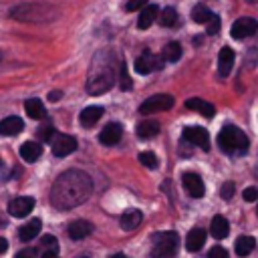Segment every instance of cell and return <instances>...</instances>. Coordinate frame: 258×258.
Here are the masks:
<instances>
[{
    "label": "cell",
    "mask_w": 258,
    "mask_h": 258,
    "mask_svg": "<svg viewBox=\"0 0 258 258\" xmlns=\"http://www.w3.org/2000/svg\"><path fill=\"white\" fill-rule=\"evenodd\" d=\"M93 191L91 177L81 169H69L60 173L50 187V204L56 210H71L83 204Z\"/></svg>",
    "instance_id": "obj_1"
},
{
    "label": "cell",
    "mask_w": 258,
    "mask_h": 258,
    "mask_svg": "<svg viewBox=\"0 0 258 258\" xmlns=\"http://www.w3.org/2000/svg\"><path fill=\"white\" fill-rule=\"evenodd\" d=\"M113 52L109 48H103L95 54L91 69H89V79H87V91L89 95H103L111 89L115 81V69H113Z\"/></svg>",
    "instance_id": "obj_2"
},
{
    "label": "cell",
    "mask_w": 258,
    "mask_h": 258,
    "mask_svg": "<svg viewBox=\"0 0 258 258\" xmlns=\"http://www.w3.org/2000/svg\"><path fill=\"white\" fill-rule=\"evenodd\" d=\"M218 145L226 153H236V151L246 153L248 151V137L236 125H224L220 135H218Z\"/></svg>",
    "instance_id": "obj_3"
},
{
    "label": "cell",
    "mask_w": 258,
    "mask_h": 258,
    "mask_svg": "<svg viewBox=\"0 0 258 258\" xmlns=\"http://www.w3.org/2000/svg\"><path fill=\"white\" fill-rule=\"evenodd\" d=\"M179 246V238L175 232H157L153 236V258H173Z\"/></svg>",
    "instance_id": "obj_4"
},
{
    "label": "cell",
    "mask_w": 258,
    "mask_h": 258,
    "mask_svg": "<svg viewBox=\"0 0 258 258\" xmlns=\"http://www.w3.org/2000/svg\"><path fill=\"white\" fill-rule=\"evenodd\" d=\"M12 16L18 20H26V22H44V20H50L54 14H50V6L22 4L12 10Z\"/></svg>",
    "instance_id": "obj_5"
},
{
    "label": "cell",
    "mask_w": 258,
    "mask_h": 258,
    "mask_svg": "<svg viewBox=\"0 0 258 258\" xmlns=\"http://www.w3.org/2000/svg\"><path fill=\"white\" fill-rule=\"evenodd\" d=\"M173 97L167 95V93H157V95H151L147 97L141 107H139V113L141 115H151V113H159V111H169L173 107Z\"/></svg>",
    "instance_id": "obj_6"
},
{
    "label": "cell",
    "mask_w": 258,
    "mask_h": 258,
    "mask_svg": "<svg viewBox=\"0 0 258 258\" xmlns=\"http://www.w3.org/2000/svg\"><path fill=\"white\" fill-rule=\"evenodd\" d=\"M163 54H151L149 50H143L139 56H137V60H135V71L139 73V75H149L151 71H155V69H161L163 67Z\"/></svg>",
    "instance_id": "obj_7"
},
{
    "label": "cell",
    "mask_w": 258,
    "mask_h": 258,
    "mask_svg": "<svg viewBox=\"0 0 258 258\" xmlns=\"http://www.w3.org/2000/svg\"><path fill=\"white\" fill-rule=\"evenodd\" d=\"M256 28H258V22H256L254 18H250V16H242V18H238V20L232 24L230 34H232V38H246V36L254 34Z\"/></svg>",
    "instance_id": "obj_8"
},
{
    "label": "cell",
    "mask_w": 258,
    "mask_h": 258,
    "mask_svg": "<svg viewBox=\"0 0 258 258\" xmlns=\"http://www.w3.org/2000/svg\"><path fill=\"white\" fill-rule=\"evenodd\" d=\"M181 135H183V139L189 141L191 145H198V147H202L204 151L210 149V135H208V131H206L204 127H185Z\"/></svg>",
    "instance_id": "obj_9"
},
{
    "label": "cell",
    "mask_w": 258,
    "mask_h": 258,
    "mask_svg": "<svg viewBox=\"0 0 258 258\" xmlns=\"http://www.w3.org/2000/svg\"><path fill=\"white\" fill-rule=\"evenodd\" d=\"M77 149V139L73 135H54L52 139V153L56 157H67Z\"/></svg>",
    "instance_id": "obj_10"
},
{
    "label": "cell",
    "mask_w": 258,
    "mask_h": 258,
    "mask_svg": "<svg viewBox=\"0 0 258 258\" xmlns=\"http://www.w3.org/2000/svg\"><path fill=\"white\" fill-rule=\"evenodd\" d=\"M34 198H28V196H20V198H14L10 204H8V214L14 216V218H24L32 212L34 208Z\"/></svg>",
    "instance_id": "obj_11"
},
{
    "label": "cell",
    "mask_w": 258,
    "mask_h": 258,
    "mask_svg": "<svg viewBox=\"0 0 258 258\" xmlns=\"http://www.w3.org/2000/svg\"><path fill=\"white\" fill-rule=\"evenodd\" d=\"M181 183H183L185 191H187L191 198H202V196L206 194L204 181H202V177H200L198 173H191V171L183 173V175H181Z\"/></svg>",
    "instance_id": "obj_12"
},
{
    "label": "cell",
    "mask_w": 258,
    "mask_h": 258,
    "mask_svg": "<svg viewBox=\"0 0 258 258\" xmlns=\"http://www.w3.org/2000/svg\"><path fill=\"white\" fill-rule=\"evenodd\" d=\"M121 135H123L121 123H107V125L101 129V133H99V141H101L103 145H115V143H119Z\"/></svg>",
    "instance_id": "obj_13"
},
{
    "label": "cell",
    "mask_w": 258,
    "mask_h": 258,
    "mask_svg": "<svg viewBox=\"0 0 258 258\" xmlns=\"http://www.w3.org/2000/svg\"><path fill=\"white\" fill-rule=\"evenodd\" d=\"M93 230H95V226L91 222H87V220H75V222L69 224V230L67 232H69V236L73 240H83V238L91 236Z\"/></svg>",
    "instance_id": "obj_14"
},
{
    "label": "cell",
    "mask_w": 258,
    "mask_h": 258,
    "mask_svg": "<svg viewBox=\"0 0 258 258\" xmlns=\"http://www.w3.org/2000/svg\"><path fill=\"white\" fill-rule=\"evenodd\" d=\"M232 67H234V50L230 46H224L218 54V73H220V77L226 79L230 75Z\"/></svg>",
    "instance_id": "obj_15"
},
{
    "label": "cell",
    "mask_w": 258,
    "mask_h": 258,
    "mask_svg": "<svg viewBox=\"0 0 258 258\" xmlns=\"http://www.w3.org/2000/svg\"><path fill=\"white\" fill-rule=\"evenodd\" d=\"M101 117H103V107H99V105H89V107H85V109L81 111L79 121H81L83 127L89 129V127H93Z\"/></svg>",
    "instance_id": "obj_16"
},
{
    "label": "cell",
    "mask_w": 258,
    "mask_h": 258,
    "mask_svg": "<svg viewBox=\"0 0 258 258\" xmlns=\"http://www.w3.org/2000/svg\"><path fill=\"white\" fill-rule=\"evenodd\" d=\"M157 16H159V8H157L155 4H149V6L141 8V12H139V18H137V28H139V30H145V28H149Z\"/></svg>",
    "instance_id": "obj_17"
},
{
    "label": "cell",
    "mask_w": 258,
    "mask_h": 258,
    "mask_svg": "<svg viewBox=\"0 0 258 258\" xmlns=\"http://www.w3.org/2000/svg\"><path fill=\"white\" fill-rule=\"evenodd\" d=\"M185 107L187 109H191V111H198V113H202L204 117H214L216 115V107L212 105V103H208V101H204V99H198V97H194V99H187L185 101Z\"/></svg>",
    "instance_id": "obj_18"
},
{
    "label": "cell",
    "mask_w": 258,
    "mask_h": 258,
    "mask_svg": "<svg viewBox=\"0 0 258 258\" xmlns=\"http://www.w3.org/2000/svg\"><path fill=\"white\" fill-rule=\"evenodd\" d=\"M40 226H42V222H40L38 218H32L30 222H26V224L18 230V238H20L22 242H30L32 238H36V236L40 234Z\"/></svg>",
    "instance_id": "obj_19"
},
{
    "label": "cell",
    "mask_w": 258,
    "mask_h": 258,
    "mask_svg": "<svg viewBox=\"0 0 258 258\" xmlns=\"http://www.w3.org/2000/svg\"><path fill=\"white\" fill-rule=\"evenodd\" d=\"M204 242H206V230L204 228H194V230H189V234L185 238V248L189 252H198L204 246Z\"/></svg>",
    "instance_id": "obj_20"
},
{
    "label": "cell",
    "mask_w": 258,
    "mask_h": 258,
    "mask_svg": "<svg viewBox=\"0 0 258 258\" xmlns=\"http://www.w3.org/2000/svg\"><path fill=\"white\" fill-rule=\"evenodd\" d=\"M22 127H24V123L20 117H14V115L6 117L0 121V135H16L22 131Z\"/></svg>",
    "instance_id": "obj_21"
},
{
    "label": "cell",
    "mask_w": 258,
    "mask_h": 258,
    "mask_svg": "<svg viewBox=\"0 0 258 258\" xmlns=\"http://www.w3.org/2000/svg\"><path fill=\"white\" fill-rule=\"evenodd\" d=\"M159 123L157 121H153V119H145V121H139V125H137V135L141 137V139H151V137H155L157 133H159Z\"/></svg>",
    "instance_id": "obj_22"
},
{
    "label": "cell",
    "mask_w": 258,
    "mask_h": 258,
    "mask_svg": "<svg viewBox=\"0 0 258 258\" xmlns=\"http://www.w3.org/2000/svg\"><path fill=\"white\" fill-rule=\"evenodd\" d=\"M40 153H42V147H40V143H36V141H26V143L20 145V155H22V159L28 161V163L36 161V159L40 157Z\"/></svg>",
    "instance_id": "obj_23"
},
{
    "label": "cell",
    "mask_w": 258,
    "mask_h": 258,
    "mask_svg": "<svg viewBox=\"0 0 258 258\" xmlns=\"http://www.w3.org/2000/svg\"><path fill=\"white\" fill-rule=\"evenodd\" d=\"M228 232H230L228 220H226L224 216H214V220H212V224H210V234H212L214 238L222 240V238L228 236Z\"/></svg>",
    "instance_id": "obj_24"
},
{
    "label": "cell",
    "mask_w": 258,
    "mask_h": 258,
    "mask_svg": "<svg viewBox=\"0 0 258 258\" xmlns=\"http://www.w3.org/2000/svg\"><path fill=\"white\" fill-rule=\"evenodd\" d=\"M143 220V214L139 210H127L123 216H121V228L123 230H135Z\"/></svg>",
    "instance_id": "obj_25"
},
{
    "label": "cell",
    "mask_w": 258,
    "mask_h": 258,
    "mask_svg": "<svg viewBox=\"0 0 258 258\" xmlns=\"http://www.w3.org/2000/svg\"><path fill=\"white\" fill-rule=\"evenodd\" d=\"M24 109H26V115L32 119H46V109L38 99H28L24 103Z\"/></svg>",
    "instance_id": "obj_26"
},
{
    "label": "cell",
    "mask_w": 258,
    "mask_h": 258,
    "mask_svg": "<svg viewBox=\"0 0 258 258\" xmlns=\"http://www.w3.org/2000/svg\"><path fill=\"white\" fill-rule=\"evenodd\" d=\"M256 246V240L252 236H240L236 240V254L238 256H248Z\"/></svg>",
    "instance_id": "obj_27"
},
{
    "label": "cell",
    "mask_w": 258,
    "mask_h": 258,
    "mask_svg": "<svg viewBox=\"0 0 258 258\" xmlns=\"http://www.w3.org/2000/svg\"><path fill=\"white\" fill-rule=\"evenodd\" d=\"M179 56H181V44H179V42L171 40V42H167V44L163 46V58H165V60L175 62V60H179Z\"/></svg>",
    "instance_id": "obj_28"
},
{
    "label": "cell",
    "mask_w": 258,
    "mask_h": 258,
    "mask_svg": "<svg viewBox=\"0 0 258 258\" xmlns=\"http://www.w3.org/2000/svg\"><path fill=\"white\" fill-rule=\"evenodd\" d=\"M159 24L165 26V28L175 26V24H177V12H175V8H171V6L163 8L161 14H159Z\"/></svg>",
    "instance_id": "obj_29"
},
{
    "label": "cell",
    "mask_w": 258,
    "mask_h": 258,
    "mask_svg": "<svg viewBox=\"0 0 258 258\" xmlns=\"http://www.w3.org/2000/svg\"><path fill=\"white\" fill-rule=\"evenodd\" d=\"M212 16H214V14L210 12V8H206V6H202V4L194 6V10H191V18H194L196 22H200V24H208Z\"/></svg>",
    "instance_id": "obj_30"
},
{
    "label": "cell",
    "mask_w": 258,
    "mask_h": 258,
    "mask_svg": "<svg viewBox=\"0 0 258 258\" xmlns=\"http://www.w3.org/2000/svg\"><path fill=\"white\" fill-rule=\"evenodd\" d=\"M131 87H133V81H131V77H129L127 64L121 62V67H119V89H121V91H131Z\"/></svg>",
    "instance_id": "obj_31"
},
{
    "label": "cell",
    "mask_w": 258,
    "mask_h": 258,
    "mask_svg": "<svg viewBox=\"0 0 258 258\" xmlns=\"http://www.w3.org/2000/svg\"><path fill=\"white\" fill-rule=\"evenodd\" d=\"M36 135L40 137V141H46V143H48V141H52V139H54V135H56V133H54V127H52L50 123H44V125H40V127H38Z\"/></svg>",
    "instance_id": "obj_32"
},
{
    "label": "cell",
    "mask_w": 258,
    "mask_h": 258,
    "mask_svg": "<svg viewBox=\"0 0 258 258\" xmlns=\"http://www.w3.org/2000/svg\"><path fill=\"white\" fill-rule=\"evenodd\" d=\"M139 161H141L145 167H149V169H155V167H157V157H155L153 151H141V153H139Z\"/></svg>",
    "instance_id": "obj_33"
},
{
    "label": "cell",
    "mask_w": 258,
    "mask_h": 258,
    "mask_svg": "<svg viewBox=\"0 0 258 258\" xmlns=\"http://www.w3.org/2000/svg\"><path fill=\"white\" fill-rule=\"evenodd\" d=\"M40 248H44V252H56L58 250V242L54 236H44L40 240Z\"/></svg>",
    "instance_id": "obj_34"
},
{
    "label": "cell",
    "mask_w": 258,
    "mask_h": 258,
    "mask_svg": "<svg viewBox=\"0 0 258 258\" xmlns=\"http://www.w3.org/2000/svg\"><path fill=\"white\" fill-rule=\"evenodd\" d=\"M234 191H236L234 181H226V183L222 185V189H220V196H222L224 200H232V198H234Z\"/></svg>",
    "instance_id": "obj_35"
},
{
    "label": "cell",
    "mask_w": 258,
    "mask_h": 258,
    "mask_svg": "<svg viewBox=\"0 0 258 258\" xmlns=\"http://www.w3.org/2000/svg\"><path fill=\"white\" fill-rule=\"evenodd\" d=\"M145 6H147V0H127L125 2L127 12H133V10H139V8H145Z\"/></svg>",
    "instance_id": "obj_36"
},
{
    "label": "cell",
    "mask_w": 258,
    "mask_h": 258,
    "mask_svg": "<svg viewBox=\"0 0 258 258\" xmlns=\"http://www.w3.org/2000/svg\"><path fill=\"white\" fill-rule=\"evenodd\" d=\"M206 32H208V34H216V32H220V18H218L216 14L210 18V22H208V26H206Z\"/></svg>",
    "instance_id": "obj_37"
},
{
    "label": "cell",
    "mask_w": 258,
    "mask_h": 258,
    "mask_svg": "<svg viewBox=\"0 0 258 258\" xmlns=\"http://www.w3.org/2000/svg\"><path fill=\"white\" fill-rule=\"evenodd\" d=\"M208 258H228V252H226V248H222V246H214V248L210 250Z\"/></svg>",
    "instance_id": "obj_38"
},
{
    "label": "cell",
    "mask_w": 258,
    "mask_h": 258,
    "mask_svg": "<svg viewBox=\"0 0 258 258\" xmlns=\"http://www.w3.org/2000/svg\"><path fill=\"white\" fill-rule=\"evenodd\" d=\"M14 258H36V248H22L16 252Z\"/></svg>",
    "instance_id": "obj_39"
},
{
    "label": "cell",
    "mask_w": 258,
    "mask_h": 258,
    "mask_svg": "<svg viewBox=\"0 0 258 258\" xmlns=\"http://www.w3.org/2000/svg\"><path fill=\"white\" fill-rule=\"evenodd\" d=\"M242 198H244L246 202H254V200L258 198V189H256V187H246L244 194H242Z\"/></svg>",
    "instance_id": "obj_40"
},
{
    "label": "cell",
    "mask_w": 258,
    "mask_h": 258,
    "mask_svg": "<svg viewBox=\"0 0 258 258\" xmlns=\"http://www.w3.org/2000/svg\"><path fill=\"white\" fill-rule=\"evenodd\" d=\"M60 95H62L60 91H52V93L48 95V99H50V101H56V99H60Z\"/></svg>",
    "instance_id": "obj_41"
},
{
    "label": "cell",
    "mask_w": 258,
    "mask_h": 258,
    "mask_svg": "<svg viewBox=\"0 0 258 258\" xmlns=\"http://www.w3.org/2000/svg\"><path fill=\"white\" fill-rule=\"evenodd\" d=\"M6 248H8V242H6L4 238H0V254H4V252H6Z\"/></svg>",
    "instance_id": "obj_42"
},
{
    "label": "cell",
    "mask_w": 258,
    "mask_h": 258,
    "mask_svg": "<svg viewBox=\"0 0 258 258\" xmlns=\"http://www.w3.org/2000/svg\"><path fill=\"white\" fill-rule=\"evenodd\" d=\"M42 258H58V256H56V252H44Z\"/></svg>",
    "instance_id": "obj_43"
},
{
    "label": "cell",
    "mask_w": 258,
    "mask_h": 258,
    "mask_svg": "<svg viewBox=\"0 0 258 258\" xmlns=\"http://www.w3.org/2000/svg\"><path fill=\"white\" fill-rule=\"evenodd\" d=\"M111 258H127V256H125V254H121V252H117V254H113Z\"/></svg>",
    "instance_id": "obj_44"
},
{
    "label": "cell",
    "mask_w": 258,
    "mask_h": 258,
    "mask_svg": "<svg viewBox=\"0 0 258 258\" xmlns=\"http://www.w3.org/2000/svg\"><path fill=\"white\" fill-rule=\"evenodd\" d=\"M246 2H250V4H252V2H256V0H246Z\"/></svg>",
    "instance_id": "obj_45"
},
{
    "label": "cell",
    "mask_w": 258,
    "mask_h": 258,
    "mask_svg": "<svg viewBox=\"0 0 258 258\" xmlns=\"http://www.w3.org/2000/svg\"><path fill=\"white\" fill-rule=\"evenodd\" d=\"M256 212H258V208H256Z\"/></svg>",
    "instance_id": "obj_46"
}]
</instances>
